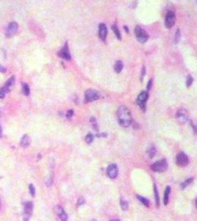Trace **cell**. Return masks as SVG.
<instances>
[{"instance_id": "obj_23", "label": "cell", "mask_w": 197, "mask_h": 221, "mask_svg": "<svg viewBox=\"0 0 197 221\" xmlns=\"http://www.w3.org/2000/svg\"><path fill=\"white\" fill-rule=\"evenodd\" d=\"M154 194H155L156 203V205H157V206H159V194H158L157 188H156V185H154Z\"/></svg>"}, {"instance_id": "obj_40", "label": "cell", "mask_w": 197, "mask_h": 221, "mask_svg": "<svg viewBox=\"0 0 197 221\" xmlns=\"http://www.w3.org/2000/svg\"><path fill=\"white\" fill-rule=\"evenodd\" d=\"M93 221H95V220H93Z\"/></svg>"}, {"instance_id": "obj_27", "label": "cell", "mask_w": 197, "mask_h": 221, "mask_svg": "<svg viewBox=\"0 0 197 221\" xmlns=\"http://www.w3.org/2000/svg\"><path fill=\"white\" fill-rule=\"evenodd\" d=\"M193 83V77L192 76L188 75L187 77V80H186V85H187L188 87H190L191 86Z\"/></svg>"}, {"instance_id": "obj_38", "label": "cell", "mask_w": 197, "mask_h": 221, "mask_svg": "<svg viewBox=\"0 0 197 221\" xmlns=\"http://www.w3.org/2000/svg\"><path fill=\"white\" fill-rule=\"evenodd\" d=\"M110 221H120L119 220H110Z\"/></svg>"}, {"instance_id": "obj_22", "label": "cell", "mask_w": 197, "mask_h": 221, "mask_svg": "<svg viewBox=\"0 0 197 221\" xmlns=\"http://www.w3.org/2000/svg\"><path fill=\"white\" fill-rule=\"evenodd\" d=\"M137 198H138V199L140 200V202H141L142 203V204L145 205V206H146V207H149V200L146 199V198H145L142 197V196H140V195H137Z\"/></svg>"}, {"instance_id": "obj_14", "label": "cell", "mask_w": 197, "mask_h": 221, "mask_svg": "<svg viewBox=\"0 0 197 221\" xmlns=\"http://www.w3.org/2000/svg\"><path fill=\"white\" fill-rule=\"evenodd\" d=\"M14 84H15V77H14V76H12V77H10V78L7 80V82L5 83V86L2 87L3 90L5 91V93L9 92L10 88L13 87Z\"/></svg>"}, {"instance_id": "obj_33", "label": "cell", "mask_w": 197, "mask_h": 221, "mask_svg": "<svg viewBox=\"0 0 197 221\" xmlns=\"http://www.w3.org/2000/svg\"><path fill=\"white\" fill-rule=\"evenodd\" d=\"M6 71H7L6 68H5V67L3 66L2 65L0 64V72H2V73H5Z\"/></svg>"}, {"instance_id": "obj_9", "label": "cell", "mask_w": 197, "mask_h": 221, "mask_svg": "<svg viewBox=\"0 0 197 221\" xmlns=\"http://www.w3.org/2000/svg\"><path fill=\"white\" fill-rule=\"evenodd\" d=\"M188 162H189V160H188V158L187 155L184 153H180L177 155V163L179 166H181V167H185L188 164Z\"/></svg>"}, {"instance_id": "obj_16", "label": "cell", "mask_w": 197, "mask_h": 221, "mask_svg": "<svg viewBox=\"0 0 197 221\" xmlns=\"http://www.w3.org/2000/svg\"><path fill=\"white\" fill-rule=\"evenodd\" d=\"M30 143V139L28 137V135H24L21 140V146L23 148H27L29 146Z\"/></svg>"}, {"instance_id": "obj_8", "label": "cell", "mask_w": 197, "mask_h": 221, "mask_svg": "<svg viewBox=\"0 0 197 221\" xmlns=\"http://www.w3.org/2000/svg\"><path fill=\"white\" fill-rule=\"evenodd\" d=\"M33 205L32 202H27L24 203V220L28 221L30 217L32 215L33 212Z\"/></svg>"}, {"instance_id": "obj_13", "label": "cell", "mask_w": 197, "mask_h": 221, "mask_svg": "<svg viewBox=\"0 0 197 221\" xmlns=\"http://www.w3.org/2000/svg\"><path fill=\"white\" fill-rule=\"evenodd\" d=\"M56 212L57 213L58 216L60 218V220L61 221H66L68 219V215L66 212H64V210L63 209L62 207L61 206H56Z\"/></svg>"}, {"instance_id": "obj_15", "label": "cell", "mask_w": 197, "mask_h": 221, "mask_svg": "<svg viewBox=\"0 0 197 221\" xmlns=\"http://www.w3.org/2000/svg\"><path fill=\"white\" fill-rule=\"evenodd\" d=\"M99 35L100 38L103 41H104L106 39V38L107 27L106 26V24H103V23H101V24H99Z\"/></svg>"}, {"instance_id": "obj_24", "label": "cell", "mask_w": 197, "mask_h": 221, "mask_svg": "<svg viewBox=\"0 0 197 221\" xmlns=\"http://www.w3.org/2000/svg\"><path fill=\"white\" fill-rule=\"evenodd\" d=\"M85 140H86V141H87V143H88V144H91V143L93 141V140H94V136H93L92 134L89 133V134H87V137H86Z\"/></svg>"}, {"instance_id": "obj_35", "label": "cell", "mask_w": 197, "mask_h": 221, "mask_svg": "<svg viewBox=\"0 0 197 221\" xmlns=\"http://www.w3.org/2000/svg\"><path fill=\"white\" fill-rule=\"evenodd\" d=\"M145 70V66H143V67H142V75H141V80H142V77H143V76H144V75H145V72H143V70Z\"/></svg>"}, {"instance_id": "obj_5", "label": "cell", "mask_w": 197, "mask_h": 221, "mask_svg": "<svg viewBox=\"0 0 197 221\" xmlns=\"http://www.w3.org/2000/svg\"><path fill=\"white\" fill-rule=\"evenodd\" d=\"M148 98H149V92L148 91H143L138 95L137 103H138V105H140V107L141 108L142 110H145V104H146Z\"/></svg>"}, {"instance_id": "obj_10", "label": "cell", "mask_w": 197, "mask_h": 221, "mask_svg": "<svg viewBox=\"0 0 197 221\" xmlns=\"http://www.w3.org/2000/svg\"><path fill=\"white\" fill-rule=\"evenodd\" d=\"M118 174V168L115 164H110L107 168V176L112 179H114L117 176Z\"/></svg>"}, {"instance_id": "obj_34", "label": "cell", "mask_w": 197, "mask_h": 221, "mask_svg": "<svg viewBox=\"0 0 197 221\" xmlns=\"http://www.w3.org/2000/svg\"><path fill=\"white\" fill-rule=\"evenodd\" d=\"M151 85H152V80H150L149 81V84H148V86H147L148 90H149L151 88Z\"/></svg>"}, {"instance_id": "obj_19", "label": "cell", "mask_w": 197, "mask_h": 221, "mask_svg": "<svg viewBox=\"0 0 197 221\" xmlns=\"http://www.w3.org/2000/svg\"><path fill=\"white\" fill-rule=\"evenodd\" d=\"M22 92L26 96H28L30 94V92L29 86L27 84H25V83L22 84Z\"/></svg>"}, {"instance_id": "obj_11", "label": "cell", "mask_w": 197, "mask_h": 221, "mask_svg": "<svg viewBox=\"0 0 197 221\" xmlns=\"http://www.w3.org/2000/svg\"><path fill=\"white\" fill-rule=\"evenodd\" d=\"M18 28H19V25L16 22H10L8 26V29H7L6 31V35L8 37L11 36L15 34L16 33L17 30H18Z\"/></svg>"}, {"instance_id": "obj_28", "label": "cell", "mask_w": 197, "mask_h": 221, "mask_svg": "<svg viewBox=\"0 0 197 221\" xmlns=\"http://www.w3.org/2000/svg\"><path fill=\"white\" fill-rule=\"evenodd\" d=\"M29 190H30V194H32V196H33V197H34L35 194H36V190H35L34 186H33V184H30V186H29Z\"/></svg>"}, {"instance_id": "obj_36", "label": "cell", "mask_w": 197, "mask_h": 221, "mask_svg": "<svg viewBox=\"0 0 197 221\" xmlns=\"http://www.w3.org/2000/svg\"><path fill=\"white\" fill-rule=\"evenodd\" d=\"M2 136V127L0 126V138Z\"/></svg>"}, {"instance_id": "obj_26", "label": "cell", "mask_w": 197, "mask_h": 221, "mask_svg": "<svg viewBox=\"0 0 197 221\" xmlns=\"http://www.w3.org/2000/svg\"><path fill=\"white\" fill-rule=\"evenodd\" d=\"M120 206L121 208H122L123 210H127L128 209V204L127 203V201H125L123 200V198L120 199Z\"/></svg>"}, {"instance_id": "obj_7", "label": "cell", "mask_w": 197, "mask_h": 221, "mask_svg": "<svg viewBox=\"0 0 197 221\" xmlns=\"http://www.w3.org/2000/svg\"><path fill=\"white\" fill-rule=\"evenodd\" d=\"M175 22H176L175 14H174V12L169 11L168 13H167L166 17H165V27H166L167 28L172 27L175 24Z\"/></svg>"}, {"instance_id": "obj_2", "label": "cell", "mask_w": 197, "mask_h": 221, "mask_svg": "<svg viewBox=\"0 0 197 221\" xmlns=\"http://www.w3.org/2000/svg\"><path fill=\"white\" fill-rule=\"evenodd\" d=\"M151 169L154 172L156 173H163L165 172L168 168V163L165 159H162L155 162L154 164L151 165Z\"/></svg>"}, {"instance_id": "obj_29", "label": "cell", "mask_w": 197, "mask_h": 221, "mask_svg": "<svg viewBox=\"0 0 197 221\" xmlns=\"http://www.w3.org/2000/svg\"><path fill=\"white\" fill-rule=\"evenodd\" d=\"M175 38H176V43H177V42L179 41V39H180V30H179V29H177V33H176Z\"/></svg>"}, {"instance_id": "obj_18", "label": "cell", "mask_w": 197, "mask_h": 221, "mask_svg": "<svg viewBox=\"0 0 197 221\" xmlns=\"http://www.w3.org/2000/svg\"><path fill=\"white\" fill-rule=\"evenodd\" d=\"M170 193V187H168L165 191L164 194V204L167 205L169 201V194Z\"/></svg>"}, {"instance_id": "obj_17", "label": "cell", "mask_w": 197, "mask_h": 221, "mask_svg": "<svg viewBox=\"0 0 197 221\" xmlns=\"http://www.w3.org/2000/svg\"><path fill=\"white\" fill-rule=\"evenodd\" d=\"M114 68H115V71L117 73H120L122 71L123 68H124V63L121 61H117L115 63Z\"/></svg>"}, {"instance_id": "obj_31", "label": "cell", "mask_w": 197, "mask_h": 221, "mask_svg": "<svg viewBox=\"0 0 197 221\" xmlns=\"http://www.w3.org/2000/svg\"><path fill=\"white\" fill-rule=\"evenodd\" d=\"M5 91L3 90V88H0V98H3L5 96Z\"/></svg>"}, {"instance_id": "obj_25", "label": "cell", "mask_w": 197, "mask_h": 221, "mask_svg": "<svg viewBox=\"0 0 197 221\" xmlns=\"http://www.w3.org/2000/svg\"><path fill=\"white\" fill-rule=\"evenodd\" d=\"M148 153H149V155L150 158H153L154 155L156 153V149L154 147H151L149 150H148Z\"/></svg>"}, {"instance_id": "obj_30", "label": "cell", "mask_w": 197, "mask_h": 221, "mask_svg": "<svg viewBox=\"0 0 197 221\" xmlns=\"http://www.w3.org/2000/svg\"><path fill=\"white\" fill-rule=\"evenodd\" d=\"M73 110H72V109H70V110H69L67 111V113H66V117L69 118V119H70V118L73 116Z\"/></svg>"}, {"instance_id": "obj_32", "label": "cell", "mask_w": 197, "mask_h": 221, "mask_svg": "<svg viewBox=\"0 0 197 221\" xmlns=\"http://www.w3.org/2000/svg\"><path fill=\"white\" fill-rule=\"evenodd\" d=\"M84 203H85V200L83 198H79L78 201V205H82Z\"/></svg>"}, {"instance_id": "obj_12", "label": "cell", "mask_w": 197, "mask_h": 221, "mask_svg": "<svg viewBox=\"0 0 197 221\" xmlns=\"http://www.w3.org/2000/svg\"><path fill=\"white\" fill-rule=\"evenodd\" d=\"M59 55L65 60H67V61H70V60L71 59V55H70L69 49H68L67 44H66V45L64 46V48L59 51Z\"/></svg>"}, {"instance_id": "obj_1", "label": "cell", "mask_w": 197, "mask_h": 221, "mask_svg": "<svg viewBox=\"0 0 197 221\" xmlns=\"http://www.w3.org/2000/svg\"><path fill=\"white\" fill-rule=\"evenodd\" d=\"M117 115L118 123L121 126L126 128L131 125L132 119H131V111L127 106H120L117 110Z\"/></svg>"}, {"instance_id": "obj_37", "label": "cell", "mask_w": 197, "mask_h": 221, "mask_svg": "<svg viewBox=\"0 0 197 221\" xmlns=\"http://www.w3.org/2000/svg\"><path fill=\"white\" fill-rule=\"evenodd\" d=\"M124 28H125V30H126L127 31V33H128V29L127 27H126V26H124Z\"/></svg>"}, {"instance_id": "obj_21", "label": "cell", "mask_w": 197, "mask_h": 221, "mask_svg": "<svg viewBox=\"0 0 197 221\" xmlns=\"http://www.w3.org/2000/svg\"><path fill=\"white\" fill-rule=\"evenodd\" d=\"M193 178H188V179L185 180V181H184L183 183L181 184V188H182V190H184V188H186V187H188V186L191 184L193 182Z\"/></svg>"}, {"instance_id": "obj_39", "label": "cell", "mask_w": 197, "mask_h": 221, "mask_svg": "<svg viewBox=\"0 0 197 221\" xmlns=\"http://www.w3.org/2000/svg\"><path fill=\"white\" fill-rule=\"evenodd\" d=\"M0 203H1V201H0Z\"/></svg>"}, {"instance_id": "obj_20", "label": "cell", "mask_w": 197, "mask_h": 221, "mask_svg": "<svg viewBox=\"0 0 197 221\" xmlns=\"http://www.w3.org/2000/svg\"><path fill=\"white\" fill-rule=\"evenodd\" d=\"M112 30H113L114 33H115V34L116 35V36H117V38H118L119 40H120L121 39L120 31V30L118 29V27H117V25H115V24L112 25Z\"/></svg>"}, {"instance_id": "obj_6", "label": "cell", "mask_w": 197, "mask_h": 221, "mask_svg": "<svg viewBox=\"0 0 197 221\" xmlns=\"http://www.w3.org/2000/svg\"><path fill=\"white\" fill-rule=\"evenodd\" d=\"M176 118L179 123H184L188 119V113L184 109H180L176 114Z\"/></svg>"}, {"instance_id": "obj_3", "label": "cell", "mask_w": 197, "mask_h": 221, "mask_svg": "<svg viewBox=\"0 0 197 221\" xmlns=\"http://www.w3.org/2000/svg\"><path fill=\"white\" fill-rule=\"evenodd\" d=\"M134 32L137 38L140 43H145L149 38V34L147 33V32L142 29L140 26H137L135 27Z\"/></svg>"}, {"instance_id": "obj_4", "label": "cell", "mask_w": 197, "mask_h": 221, "mask_svg": "<svg viewBox=\"0 0 197 221\" xmlns=\"http://www.w3.org/2000/svg\"><path fill=\"white\" fill-rule=\"evenodd\" d=\"M84 97H85V102H92L98 100L100 97L99 91H96L94 89H88L85 91L84 94Z\"/></svg>"}]
</instances>
